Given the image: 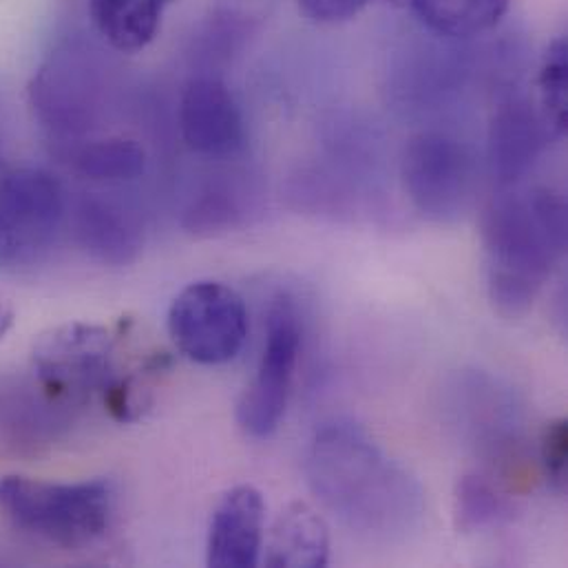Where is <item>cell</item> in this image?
<instances>
[{
    "mask_svg": "<svg viewBox=\"0 0 568 568\" xmlns=\"http://www.w3.org/2000/svg\"><path fill=\"white\" fill-rule=\"evenodd\" d=\"M175 347L197 365H224L244 349L251 321L244 298L222 282L186 285L166 316Z\"/></svg>",
    "mask_w": 568,
    "mask_h": 568,
    "instance_id": "5",
    "label": "cell"
},
{
    "mask_svg": "<svg viewBox=\"0 0 568 568\" xmlns=\"http://www.w3.org/2000/svg\"><path fill=\"white\" fill-rule=\"evenodd\" d=\"M182 138L204 158H231L246 142L244 115L231 89L211 75L193 78L180 102Z\"/></svg>",
    "mask_w": 568,
    "mask_h": 568,
    "instance_id": "11",
    "label": "cell"
},
{
    "mask_svg": "<svg viewBox=\"0 0 568 568\" xmlns=\"http://www.w3.org/2000/svg\"><path fill=\"white\" fill-rule=\"evenodd\" d=\"M173 0H89L100 36L118 51H140L158 36L162 13Z\"/></svg>",
    "mask_w": 568,
    "mask_h": 568,
    "instance_id": "15",
    "label": "cell"
},
{
    "mask_svg": "<svg viewBox=\"0 0 568 568\" xmlns=\"http://www.w3.org/2000/svg\"><path fill=\"white\" fill-rule=\"evenodd\" d=\"M31 106L60 140H75L87 133L95 120L100 84L93 64L82 51H58L47 64L33 75Z\"/></svg>",
    "mask_w": 568,
    "mask_h": 568,
    "instance_id": "9",
    "label": "cell"
},
{
    "mask_svg": "<svg viewBox=\"0 0 568 568\" xmlns=\"http://www.w3.org/2000/svg\"><path fill=\"white\" fill-rule=\"evenodd\" d=\"M400 178L409 202L423 217L454 222L471 202L476 162L460 140L425 131L405 144Z\"/></svg>",
    "mask_w": 568,
    "mask_h": 568,
    "instance_id": "6",
    "label": "cell"
},
{
    "mask_svg": "<svg viewBox=\"0 0 568 568\" xmlns=\"http://www.w3.org/2000/svg\"><path fill=\"white\" fill-rule=\"evenodd\" d=\"M305 476L314 496L356 534L405 536L423 514L420 485L354 423H329L310 443Z\"/></svg>",
    "mask_w": 568,
    "mask_h": 568,
    "instance_id": "1",
    "label": "cell"
},
{
    "mask_svg": "<svg viewBox=\"0 0 568 568\" xmlns=\"http://www.w3.org/2000/svg\"><path fill=\"white\" fill-rule=\"evenodd\" d=\"M540 456L547 478L562 489L567 485L568 471V420L556 418L545 425L540 438Z\"/></svg>",
    "mask_w": 568,
    "mask_h": 568,
    "instance_id": "21",
    "label": "cell"
},
{
    "mask_svg": "<svg viewBox=\"0 0 568 568\" xmlns=\"http://www.w3.org/2000/svg\"><path fill=\"white\" fill-rule=\"evenodd\" d=\"M301 11L312 18L314 22L323 24H334V22H345L358 16L367 4L374 0H296ZM398 2V0H394Z\"/></svg>",
    "mask_w": 568,
    "mask_h": 568,
    "instance_id": "22",
    "label": "cell"
},
{
    "mask_svg": "<svg viewBox=\"0 0 568 568\" xmlns=\"http://www.w3.org/2000/svg\"><path fill=\"white\" fill-rule=\"evenodd\" d=\"M487 285L498 312L525 314L565 257V197L547 186L494 200L483 220Z\"/></svg>",
    "mask_w": 568,
    "mask_h": 568,
    "instance_id": "2",
    "label": "cell"
},
{
    "mask_svg": "<svg viewBox=\"0 0 568 568\" xmlns=\"http://www.w3.org/2000/svg\"><path fill=\"white\" fill-rule=\"evenodd\" d=\"M115 494L106 480L47 483L0 478V516L20 534L78 551L102 540L111 527Z\"/></svg>",
    "mask_w": 568,
    "mask_h": 568,
    "instance_id": "3",
    "label": "cell"
},
{
    "mask_svg": "<svg viewBox=\"0 0 568 568\" xmlns=\"http://www.w3.org/2000/svg\"><path fill=\"white\" fill-rule=\"evenodd\" d=\"M266 549V567H325L329 560V534L312 507L292 503L277 518Z\"/></svg>",
    "mask_w": 568,
    "mask_h": 568,
    "instance_id": "14",
    "label": "cell"
},
{
    "mask_svg": "<svg viewBox=\"0 0 568 568\" xmlns=\"http://www.w3.org/2000/svg\"><path fill=\"white\" fill-rule=\"evenodd\" d=\"M73 231L80 248L104 266H129L142 253V229L120 204L84 197L75 206Z\"/></svg>",
    "mask_w": 568,
    "mask_h": 568,
    "instance_id": "13",
    "label": "cell"
},
{
    "mask_svg": "<svg viewBox=\"0 0 568 568\" xmlns=\"http://www.w3.org/2000/svg\"><path fill=\"white\" fill-rule=\"evenodd\" d=\"M266 527V500L253 485L231 489L213 511L206 565L215 568H251L262 562Z\"/></svg>",
    "mask_w": 568,
    "mask_h": 568,
    "instance_id": "12",
    "label": "cell"
},
{
    "mask_svg": "<svg viewBox=\"0 0 568 568\" xmlns=\"http://www.w3.org/2000/svg\"><path fill=\"white\" fill-rule=\"evenodd\" d=\"M67 202L60 182L42 169H18L0 182V260L24 262L55 240Z\"/></svg>",
    "mask_w": 568,
    "mask_h": 568,
    "instance_id": "8",
    "label": "cell"
},
{
    "mask_svg": "<svg viewBox=\"0 0 568 568\" xmlns=\"http://www.w3.org/2000/svg\"><path fill=\"white\" fill-rule=\"evenodd\" d=\"M301 352V325L290 298H280L268 314V329L257 374L237 405V423L253 438L273 436L287 409L292 378Z\"/></svg>",
    "mask_w": 568,
    "mask_h": 568,
    "instance_id": "7",
    "label": "cell"
},
{
    "mask_svg": "<svg viewBox=\"0 0 568 568\" xmlns=\"http://www.w3.org/2000/svg\"><path fill=\"white\" fill-rule=\"evenodd\" d=\"M556 135L551 122L527 95L505 98L489 122L487 160L491 178L503 186L520 182Z\"/></svg>",
    "mask_w": 568,
    "mask_h": 568,
    "instance_id": "10",
    "label": "cell"
},
{
    "mask_svg": "<svg viewBox=\"0 0 568 568\" xmlns=\"http://www.w3.org/2000/svg\"><path fill=\"white\" fill-rule=\"evenodd\" d=\"M242 206L237 195L229 191H209L204 193L186 213V226L193 233H222L231 231L242 220Z\"/></svg>",
    "mask_w": 568,
    "mask_h": 568,
    "instance_id": "20",
    "label": "cell"
},
{
    "mask_svg": "<svg viewBox=\"0 0 568 568\" xmlns=\"http://www.w3.org/2000/svg\"><path fill=\"white\" fill-rule=\"evenodd\" d=\"M16 323V314H13V307L0 298V341L11 332Z\"/></svg>",
    "mask_w": 568,
    "mask_h": 568,
    "instance_id": "23",
    "label": "cell"
},
{
    "mask_svg": "<svg viewBox=\"0 0 568 568\" xmlns=\"http://www.w3.org/2000/svg\"><path fill=\"white\" fill-rule=\"evenodd\" d=\"M454 516L458 531L478 534L503 525L511 516V503L487 476L467 474L456 485Z\"/></svg>",
    "mask_w": 568,
    "mask_h": 568,
    "instance_id": "18",
    "label": "cell"
},
{
    "mask_svg": "<svg viewBox=\"0 0 568 568\" xmlns=\"http://www.w3.org/2000/svg\"><path fill=\"white\" fill-rule=\"evenodd\" d=\"M69 162L78 175L91 182H133L146 171V153L131 138H104L71 146Z\"/></svg>",
    "mask_w": 568,
    "mask_h": 568,
    "instance_id": "16",
    "label": "cell"
},
{
    "mask_svg": "<svg viewBox=\"0 0 568 568\" xmlns=\"http://www.w3.org/2000/svg\"><path fill=\"white\" fill-rule=\"evenodd\" d=\"M416 16L438 36L471 38L494 29L511 0H407Z\"/></svg>",
    "mask_w": 568,
    "mask_h": 568,
    "instance_id": "17",
    "label": "cell"
},
{
    "mask_svg": "<svg viewBox=\"0 0 568 568\" xmlns=\"http://www.w3.org/2000/svg\"><path fill=\"white\" fill-rule=\"evenodd\" d=\"M540 109L551 122L556 135L568 129V44L567 38H556L542 60L538 75Z\"/></svg>",
    "mask_w": 568,
    "mask_h": 568,
    "instance_id": "19",
    "label": "cell"
},
{
    "mask_svg": "<svg viewBox=\"0 0 568 568\" xmlns=\"http://www.w3.org/2000/svg\"><path fill=\"white\" fill-rule=\"evenodd\" d=\"M118 334L102 325L67 323L44 334L31 354L36 385L49 407H84L118 378L113 352Z\"/></svg>",
    "mask_w": 568,
    "mask_h": 568,
    "instance_id": "4",
    "label": "cell"
}]
</instances>
